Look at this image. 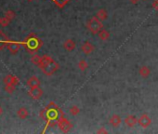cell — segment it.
I'll return each mask as SVG.
<instances>
[{
	"label": "cell",
	"instance_id": "obj_1",
	"mask_svg": "<svg viewBox=\"0 0 158 134\" xmlns=\"http://www.w3.org/2000/svg\"><path fill=\"white\" fill-rule=\"evenodd\" d=\"M40 117L47 122V127H54L60 116H64L62 110L53 102H50L39 114Z\"/></svg>",
	"mask_w": 158,
	"mask_h": 134
},
{
	"label": "cell",
	"instance_id": "obj_2",
	"mask_svg": "<svg viewBox=\"0 0 158 134\" xmlns=\"http://www.w3.org/2000/svg\"><path fill=\"white\" fill-rule=\"evenodd\" d=\"M38 67L46 76L50 77L59 70L60 65L51 57H49L48 55H44L41 58V61H40Z\"/></svg>",
	"mask_w": 158,
	"mask_h": 134
},
{
	"label": "cell",
	"instance_id": "obj_3",
	"mask_svg": "<svg viewBox=\"0 0 158 134\" xmlns=\"http://www.w3.org/2000/svg\"><path fill=\"white\" fill-rule=\"evenodd\" d=\"M23 45L30 54H35L43 46V41L35 34L32 33L24 38Z\"/></svg>",
	"mask_w": 158,
	"mask_h": 134
},
{
	"label": "cell",
	"instance_id": "obj_4",
	"mask_svg": "<svg viewBox=\"0 0 158 134\" xmlns=\"http://www.w3.org/2000/svg\"><path fill=\"white\" fill-rule=\"evenodd\" d=\"M87 27L92 35H97L103 28V23L97 18V16H94L88 22Z\"/></svg>",
	"mask_w": 158,
	"mask_h": 134
},
{
	"label": "cell",
	"instance_id": "obj_5",
	"mask_svg": "<svg viewBox=\"0 0 158 134\" xmlns=\"http://www.w3.org/2000/svg\"><path fill=\"white\" fill-rule=\"evenodd\" d=\"M57 126H58L59 128H60L62 132H64V133L69 132V131L72 129V128H73L72 123H71L69 120H67L64 116H60V117L57 120Z\"/></svg>",
	"mask_w": 158,
	"mask_h": 134
},
{
	"label": "cell",
	"instance_id": "obj_6",
	"mask_svg": "<svg viewBox=\"0 0 158 134\" xmlns=\"http://www.w3.org/2000/svg\"><path fill=\"white\" fill-rule=\"evenodd\" d=\"M28 94L32 99L39 100L43 95V90L39 87H34V88H30V90L28 91Z\"/></svg>",
	"mask_w": 158,
	"mask_h": 134
},
{
	"label": "cell",
	"instance_id": "obj_7",
	"mask_svg": "<svg viewBox=\"0 0 158 134\" xmlns=\"http://www.w3.org/2000/svg\"><path fill=\"white\" fill-rule=\"evenodd\" d=\"M138 124L142 127L143 128H148L152 124V119L147 114H142L139 118H138Z\"/></svg>",
	"mask_w": 158,
	"mask_h": 134
},
{
	"label": "cell",
	"instance_id": "obj_8",
	"mask_svg": "<svg viewBox=\"0 0 158 134\" xmlns=\"http://www.w3.org/2000/svg\"><path fill=\"white\" fill-rule=\"evenodd\" d=\"M21 46H22V44H21L20 42H17V41H11V40H10V41H9V43L7 44V48H8V49H9L12 54H16V53L20 50Z\"/></svg>",
	"mask_w": 158,
	"mask_h": 134
},
{
	"label": "cell",
	"instance_id": "obj_9",
	"mask_svg": "<svg viewBox=\"0 0 158 134\" xmlns=\"http://www.w3.org/2000/svg\"><path fill=\"white\" fill-rule=\"evenodd\" d=\"M4 83L5 85H13V86H18L20 84V80L17 77L15 76H11V75H8L5 78H4Z\"/></svg>",
	"mask_w": 158,
	"mask_h": 134
},
{
	"label": "cell",
	"instance_id": "obj_10",
	"mask_svg": "<svg viewBox=\"0 0 158 134\" xmlns=\"http://www.w3.org/2000/svg\"><path fill=\"white\" fill-rule=\"evenodd\" d=\"M81 49H82V51H83L85 54L89 55V54H91V53L94 51L95 47H94V46H93V44H91L90 42L86 41L85 43H83V44H82V46H81Z\"/></svg>",
	"mask_w": 158,
	"mask_h": 134
},
{
	"label": "cell",
	"instance_id": "obj_11",
	"mask_svg": "<svg viewBox=\"0 0 158 134\" xmlns=\"http://www.w3.org/2000/svg\"><path fill=\"white\" fill-rule=\"evenodd\" d=\"M76 47L75 42L72 39V38H68L64 41L63 43V48H65V50L67 51H73Z\"/></svg>",
	"mask_w": 158,
	"mask_h": 134
},
{
	"label": "cell",
	"instance_id": "obj_12",
	"mask_svg": "<svg viewBox=\"0 0 158 134\" xmlns=\"http://www.w3.org/2000/svg\"><path fill=\"white\" fill-rule=\"evenodd\" d=\"M109 123H110L113 127L117 128V127H119L120 124L122 123V119H121L120 115H118L115 114V115H113L111 116V118H110V120H109Z\"/></svg>",
	"mask_w": 158,
	"mask_h": 134
},
{
	"label": "cell",
	"instance_id": "obj_13",
	"mask_svg": "<svg viewBox=\"0 0 158 134\" xmlns=\"http://www.w3.org/2000/svg\"><path fill=\"white\" fill-rule=\"evenodd\" d=\"M125 124H126L127 127L132 128V127H134L136 124H138V118H137L136 116L130 115H128V116H127V117L125 118Z\"/></svg>",
	"mask_w": 158,
	"mask_h": 134
},
{
	"label": "cell",
	"instance_id": "obj_14",
	"mask_svg": "<svg viewBox=\"0 0 158 134\" xmlns=\"http://www.w3.org/2000/svg\"><path fill=\"white\" fill-rule=\"evenodd\" d=\"M9 41H10L9 37L2 31H0V50L3 49L5 47H7V44L9 43Z\"/></svg>",
	"mask_w": 158,
	"mask_h": 134
},
{
	"label": "cell",
	"instance_id": "obj_15",
	"mask_svg": "<svg viewBox=\"0 0 158 134\" xmlns=\"http://www.w3.org/2000/svg\"><path fill=\"white\" fill-rule=\"evenodd\" d=\"M139 76H140L141 77H143V78H147V77L150 76V74H151V70H150V68H149L148 66L143 65V66H141L140 68H139Z\"/></svg>",
	"mask_w": 158,
	"mask_h": 134
},
{
	"label": "cell",
	"instance_id": "obj_16",
	"mask_svg": "<svg viewBox=\"0 0 158 134\" xmlns=\"http://www.w3.org/2000/svg\"><path fill=\"white\" fill-rule=\"evenodd\" d=\"M27 85L30 88H34V87H39L40 86V80L36 77H32L28 79L27 81Z\"/></svg>",
	"mask_w": 158,
	"mask_h": 134
},
{
	"label": "cell",
	"instance_id": "obj_17",
	"mask_svg": "<svg viewBox=\"0 0 158 134\" xmlns=\"http://www.w3.org/2000/svg\"><path fill=\"white\" fill-rule=\"evenodd\" d=\"M96 16H97V18H98L99 20H101V21L102 22V21H105V20L108 18V13H107L106 10H104V9H101V10H98V12H97Z\"/></svg>",
	"mask_w": 158,
	"mask_h": 134
},
{
	"label": "cell",
	"instance_id": "obj_18",
	"mask_svg": "<svg viewBox=\"0 0 158 134\" xmlns=\"http://www.w3.org/2000/svg\"><path fill=\"white\" fill-rule=\"evenodd\" d=\"M17 115H18L20 118H22V119H25V118L29 115V112H28V110H27L26 108L22 107V108H20V109L18 110Z\"/></svg>",
	"mask_w": 158,
	"mask_h": 134
},
{
	"label": "cell",
	"instance_id": "obj_19",
	"mask_svg": "<svg viewBox=\"0 0 158 134\" xmlns=\"http://www.w3.org/2000/svg\"><path fill=\"white\" fill-rule=\"evenodd\" d=\"M98 35H99V37L102 41H106V40H108L110 38V33L107 30H105V29H102Z\"/></svg>",
	"mask_w": 158,
	"mask_h": 134
},
{
	"label": "cell",
	"instance_id": "obj_20",
	"mask_svg": "<svg viewBox=\"0 0 158 134\" xmlns=\"http://www.w3.org/2000/svg\"><path fill=\"white\" fill-rule=\"evenodd\" d=\"M77 66H78V68L80 69L82 72H84V71H86L89 68V63L85 60H80V61H78Z\"/></svg>",
	"mask_w": 158,
	"mask_h": 134
},
{
	"label": "cell",
	"instance_id": "obj_21",
	"mask_svg": "<svg viewBox=\"0 0 158 134\" xmlns=\"http://www.w3.org/2000/svg\"><path fill=\"white\" fill-rule=\"evenodd\" d=\"M41 56H39L38 54H32V58H31V61H32V63H34V64H35V65H39V63H40V61H41Z\"/></svg>",
	"mask_w": 158,
	"mask_h": 134
},
{
	"label": "cell",
	"instance_id": "obj_22",
	"mask_svg": "<svg viewBox=\"0 0 158 134\" xmlns=\"http://www.w3.org/2000/svg\"><path fill=\"white\" fill-rule=\"evenodd\" d=\"M69 112L72 115H77L79 113H80V109H79V107L77 105H73L72 107H70Z\"/></svg>",
	"mask_w": 158,
	"mask_h": 134
},
{
	"label": "cell",
	"instance_id": "obj_23",
	"mask_svg": "<svg viewBox=\"0 0 158 134\" xmlns=\"http://www.w3.org/2000/svg\"><path fill=\"white\" fill-rule=\"evenodd\" d=\"M52 1H53L59 8L62 9V8L68 3V1H70V0H52Z\"/></svg>",
	"mask_w": 158,
	"mask_h": 134
},
{
	"label": "cell",
	"instance_id": "obj_24",
	"mask_svg": "<svg viewBox=\"0 0 158 134\" xmlns=\"http://www.w3.org/2000/svg\"><path fill=\"white\" fill-rule=\"evenodd\" d=\"M5 17L8 18V19L10 20V21H12V20L15 18V12L12 11V10H8V11L6 12V14H5Z\"/></svg>",
	"mask_w": 158,
	"mask_h": 134
},
{
	"label": "cell",
	"instance_id": "obj_25",
	"mask_svg": "<svg viewBox=\"0 0 158 134\" xmlns=\"http://www.w3.org/2000/svg\"><path fill=\"white\" fill-rule=\"evenodd\" d=\"M10 20H9L8 18L4 17V18H2V20H1V23H0V25H1L2 27H7V26L10 24Z\"/></svg>",
	"mask_w": 158,
	"mask_h": 134
},
{
	"label": "cell",
	"instance_id": "obj_26",
	"mask_svg": "<svg viewBox=\"0 0 158 134\" xmlns=\"http://www.w3.org/2000/svg\"><path fill=\"white\" fill-rule=\"evenodd\" d=\"M15 86L13 85H5V90L8 92V93H12L14 90H15Z\"/></svg>",
	"mask_w": 158,
	"mask_h": 134
},
{
	"label": "cell",
	"instance_id": "obj_27",
	"mask_svg": "<svg viewBox=\"0 0 158 134\" xmlns=\"http://www.w3.org/2000/svg\"><path fill=\"white\" fill-rule=\"evenodd\" d=\"M152 7L155 10L158 11V0H154V1L152 2Z\"/></svg>",
	"mask_w": 158,
	"mask_h": 134
},
{
	"label": "cell",
	"instance_id": "obj_28",
	"mask_svg": "<svg viewBox=\"0 0 158 134\" xmlns=\"http://www.w3.org/2000/svg\"><path fill=\"white\" fill-rule=\"evenodd\" d=\"M108 131L104 128H101L98 131H97V133H107Z\"/></svg>",
	"mask_w": 158,
	"mask_h": 134
},
{
	"label": "cell",
	"instance_id": "obj_29",
	"mask_svg": "<svg viewBox=\"0 0 158 134\" xmlns=\"http://www.w3.org/2000/svg\"><path fill=\"white\" fill-rule=\"evenodd\" d=\"M129 1H130V3H131V4L136 5V4H138V3H139V0H129Z\"/></svg>",
	"mask_w": 158,
	"mask_h": 134
},
{
	"label": "cell",
	"instance_id": "obj_30",
	"mask_svg": "<svg viewBox=\"0 0 158 134\" xmlns=\"http://www.w3.org/2000/svg\"><path fill=\"white\" fill-rule=\"evenodd\" d=\"M3 114V109H2V107L0 106V115H1Z\"/></svg>",
	"mask_w": 158,
	"mask_h": 134
},
{
	"label": "cell",
	"instance_id": "obj_31",
	"mask_svg": "<svg viewBox=\"0 0 158 134\" xmlns=\"http://www.w3.org/2000/svg\"><path fill=\"white\" fill-rule=\"evenodd\" d=\"M1 20H2V18H0V23H1Z\"/></svg>",
	"mask_w": 158,
	"mask_h": 134
},
{
	"label": "cell",
	"instance_id": "obj_32",
	"mask_svg": "<svg viewBox=\"0 0 158 134\" xmlns=\"http://www.w3.org/2000/svg\"><path fill=\"white\" fill-rule=\"evenodd\" d=\"M28 1H30V2H31V1H33V0H28Z\"/></svg>",
	"mask_w": 158,
	"mask_h": 134
}]
</instances>
